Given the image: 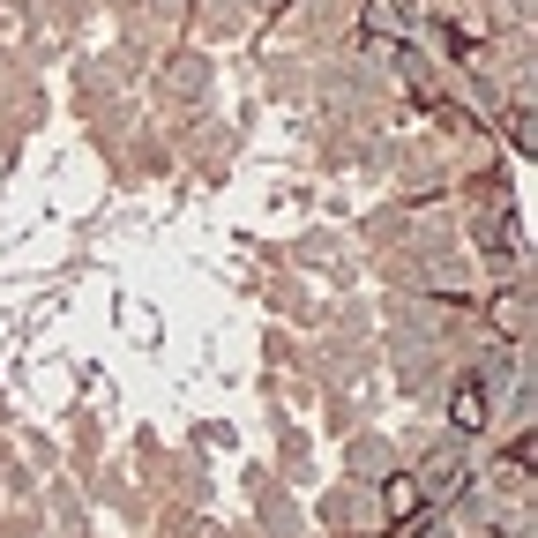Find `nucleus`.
<instances>
[{"instance_id":"obj_1","label":"nucleus","mask_w":538,"mask_h":538,"mask_svg":"<svg viewBox=\"0 0 538 538\" xmlns=\"http://www.w3.org/2000/svg\"><path fill=\"white\" fill-rule=\"evenodd\" d=\"M486 419V397L479 389H464V397H456V426H479Z\"/></svg>"}]
</instances>
